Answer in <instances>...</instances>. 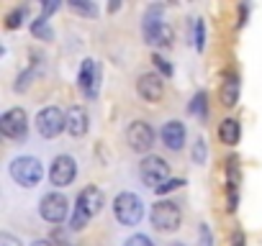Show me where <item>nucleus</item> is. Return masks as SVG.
<instances>
[{"mask_svg":"<svg viewBox=\"0 0 262 246\" xmlns=\"http://www.w3.org/2000/svg\"><path fill=\"white\" fill-rule=\"evenodd\" d=\"M103 205H105L103 190L95 187V185H88V187L77 195V205H75V213H72V218H70V231H82V228L90 223V218H95V215L103 210Z\"/></svg>","mask_w":262,"mask_h":246,"instance_id":"f257e3e1","label":"nucleus"},{"mask_svg":"<svg viewBox=\"0 0 262 246\" xmlns=\"http://www.w3.org/2000/svg\"><path fill=\"white\" fill-rule=\"evenodd\" d=\"M142 36L149 46H170L172 44V29L162 18V6H149L142 18Z\"/></svg>","mask_w":262,"mask_h":246,"instance_id":"f03ea898","label":"nucleus"},{"mask_svg":"<svg viewBox=\"0 0 262 246\" xmlns=\"http://www.w3.org/2000/svg\"><path fill=\"white\" fill-rule=\"evenodd\" d=\"M113 215L121 226L126 228H134L142 223L144 218V203L139 200V195L134 192H121L116 200H113Z\"/></svg>","mask_w":262,"mask_h":246,"instance_id":"7ed1b4c3","label":"nucleus"},{"mask_svg":"<svg viewBox=\"0 0 262 246\" xmlns=\"http://www.w3.org/2000/svg\"><path fill=\"white\" fill-rule=\"evenodd\" d=\"M8 175L21 187H36L44 177V167L36 157H16L8 167Z\"/></svg>","mask_w":262,"mask_h":246,"instance_id":"20e7f679","label":"nucleus"},{"mask_svg":"<svg viewBox=\"0 0 262 246\" xmlns=\"http://www.w3.org/2000/svg\"><path fill=\"white\" fill-rule=\"evenodd\" d=\"M149 220H152V226H155L157 231H162V233H172V231L180 228V223H183V213H180L178 203H172V200H157V203L152 205Z\"/></svg>","mask_w":262,"mask_h":246,"instance_id":"39448f33","label":"nucleus"},{"mask_svg":"<svg viewBox=\"0 0 262 246\" xmlns=\"http://www.w3.org/2000/svg\"><path fill=\"white\" fill-rule=\"evenodd\" d=\"M0 134L13 141H24L29 134V115L24 108H11L0 115Z\"/></svg>","mask_w":262,"mask_h":246,"instance_id":"423d86ee","label":"nucleus"},{"mask_svg":"<svg viewBox=\"0 0 262 246\" xmlns=\"http://www.w3.org/2000/svg\"><path fill=\"white\" fill-rule=\"evenodd\" d=\"M62 129H67V113H62L54 105L39 110V115H36V131H39V136L54 139V136L62 134Z\"/></svg>","mask_w":262,"mask_h":246,"instance_id":"0eeeda50","label":"nucleus"},{"mask_svg":"<svg viewBox=\"0 0 262 246\" xmlns=\"http://www.w3.org/2000/svg\"><path fill=\"white\" fill-rule=\"evenodd\" d=\"M126 144L131 152L144 154L155 146V129L147 120H131V126L126 129Z\"/></svg>","mask_w":262,"mask_h":246,"instance_id":"6e6552de","label":"nucleus"},{"mask_svg":"<svg viewBox=\"0 0 262 246\" xmlns=\"http://www.w3.org/2000/svg\"><path fill=\"white\" fill-rule=\"evenodd\" d=\"M139 177H142L144 185H152L157 190L160 185H165L170 180V164L162 157H155V154L144 157L142 164H139Z\"/></svg>","mask_w":262,"mask_h":246,"instance_id":"1a4fd4ad","label":"nucleus"},{"mask_svg":"<svg viewBox=\"0 0 262 246\" xmlns=\"http://www.w3.org/2000/svg\"><path fill=\"white\" fill-rule=\"evenodd\" d=\"M67 210H70V203L62 192H47L39 203V215L47 223H64Z\"/></svg>","mask_w":262,"mask_h":246,"instance_id":"9d476101","label":"nucleus"},{"mask_svg":"<svg viewBox=\"0 0 262 246\" xmlns=\"http://www.w3.org/2000/svg\"><path fill=\"white\" fill-rule=\"evenodd\" d=\"M77 87L82 90L85 97H90V100L98 97V90H100V67H98L95 59H82L80 72H77Z\"/></svg>","mask_w":262,"mask_h":246,"instance_id":"9b49d317","label":"nucleus"},{"mask_svg":"<svg viewBox=\"0 0 262 246\" xmlns=\"http://www.w3.org/2000/svg\"><path fill=\"white\" fill-rule=\"evenodd\" d=\"M75 175H77V162H75L70 154L54 157V162H52V167H49V180H52L54 187H67V185H72Z\"/></svg>","mask_w":262,"mask_h":246,"instance_id":"f8f14e48","label":"nucleus"},{"mask_svg":"<svg viewBox=\"0 0 262 246\" xmlns=\"http://www.w3.org/2000/svg\"><path fill=\"white\" fill-rule=\"evenodd\" d=\"M137 92H139V97L147 100V103H160L162 95H165V82H162L160 75L147 72V75H142V77L137 80Z\"/></svg>","mask_w":262,"mask_h":246,"instance_id":"ddd939ff","label":"nucleus"},{"mask_svg":"<svg viewBox=\"0 0 262 246\" xmlns=\"http://www.w3.org/2000/svg\"><path fill=\"white\" fill-rule=\"evenodd\" d=\"M162 144L170 149V152H180L183 146H185V136H188V131H185V123L183 120H167L165 126H162Z\"/></svg>","mask_w":262,"mask_h":246,"instance_id":"4468645a","label":"nucleus"},{"mask_svg":"<svg viewBox=\"0 0 262 246\" xmlns=\"http://www.w3.org/2000/svg\"><path fill=\"white\" fill-rule=\"evenodd\" d=\"M90 129V118H88V110L80 108V105H72L67 110V131L72 136H85Z\"/></svg>","mask_w":262,"mask_h":246,"instance_id":"2eb2a0df","label":"nucleus"},{"mask_svg":"<svg viewBox=\"0 0 262 246\" xmlns=\"http://www.w3.org/2000/svg\"><path fill=\"white\" fill-rule=\"evenodd\" d=\"M239 136H242V129H239V123L234 118H224L219 123V139H221V144L236 146L239 144Z\"/></svg>","mask_w":262,"mask_h":246,"instance_id":"dca6fc26","label":"nucleus"},{"mask_svg":"<svg viewBox=\"0 0 262 246\" xmlns=\"http://www.w3.org/2000/svg\"><path fill=\"white\" fill-rule=\"evenodd\" d=\"M221 103L224 108H234L239 103V77L236 75H229L221 85Z\"/></svg>","mask_w":262,"mask_h":246,"instance_id":"f3484780","label":"nucleus"},{"mask_svg":"<svg viewBox=\"0 0 262 246\" xmlns=\"http://www.w3.org/2000/svg\"><path fill=\"white\" fill-rule=\"evenodd\" d=\"M188 110H190L193 115H198L201 120H206V118H208V95H206V92H195L193 100L188 103Z\"/></svg>","mask_w":262,"mask_h":246,"instance_id":"a211bd4d","label":"nucleus"},{"mask_svg":"<svg viewBox=\"0 0 262 246\" xmlns=\"http://www.w3.org/2000/svg\"><path fill=\"white\" fill-rule=\"evenodd\" d=\"M67 8L72 13L82 16V18H98V6L95 3H88V0H82V3H80V0H70Z\"/></svg>","mask_w":262,"mask_h":246,"instance_id":"6ab92c4d","label":"nucleus"},{"mask_svg":"<svg viewBox=\"0 0 262 246\" xmlns=\"http://www.w3.org/2000/svg\"><path fill=\"white\" fill-rule=\"evenodd\" d=\"M31 34H34L36 39H41V41H52V39H54V31H52L47 16H39V18L31 23Z\"/></svg>","mask_w":262,"mask_h":246,"instance_id":"aec40b11","label":"nucleus"},{"mask_svg":"<svg viewBox=\"0 0 262 246\" xmlns=\"http://www.w3.org/2000/svg\"><path fill=\"white\" fill-rule=\"evenodd\" d=\"M26 16H29V8H26V6H18V8H13V11L6 16V29H8V31H16V29H21V26H24V21H26Z\"/></svg>","mask_w":262,"mask_h":246,"instance_id":"412c9836","label":"nucleus"},{"mask_svg":"<svg viewBox=\"0 0 262 246\" xmlns=\"http://www.w3.org/2000/svg\"><path fill=\"white\" fill-rule=\"evenodd\" d=\"M195 49L203 52L206 49V21L195 18Z\"/></svg>","mask_w":262,"mask_h":246,"instance_id":"4be33fe9","label":"nucleus"},{"mask_svg":"<svg viewBox=\"0 0 262 246\" xmlns=\"http://www.w3.org/2000/svg\"><path fill=\"white\" fill-rule=\"evenodd\" d=\"M206 159H208L206 141H203V139H198V141L193 144V162H195V164H206Z\"/></svg>","mask_w":262,"mask_h":246,"instance_id":"5701e85b","label":"nucleus"},{"mask_svg":"<svg viewBox=\"0 0 262 246\" xmlns=\"http://www.w3.org/2000/svg\"><path fill=\"white\" fill-rule=\"evenodd\" d=\"M198 246H213V233H211V226L208 223H201L198 226Z\"/></svg>","mask_w":262,"mask_h":246,"instance_id":"b1692460","label":"nucleus"},{"mask_svg":"<svg viewBox=\"0 0 262 246\" xmlns=\"http://www.w3.org/2000/svg\"><path fill=\"white\" fill-rule=\"evenodd\" d=\"M123 246H155V243H152L149 236H144V233H134V236H128V238L123 241Z\"/></svg>","mask_w":262,"mask_h":246,"instance_id":"393cba45","label":"nucleus"},{"mask_svg":"<svg viewBox=\"0 0 262 246\" xmlns=\"http://www.w3.org/2000/svg\"><path fill=\"white\" fill-rule=\"evenodd\" d=\"M152 62H155V67H157L160 72H165V77H172V64H170L162 54H155V57H152Z\"/></svg>","mask_w":262,"mask_h":246,"instance_id":"a878e982","label":"nucleus"},{"mask_svg":"<svg viewBox=\"0 0 262 246\" xmlns=\"http://www.w3.org/2000/svg\"><path fill=\"white\" fill-rule=\"evenodd\" d=\"M183 185H185V180H178V177H175V180H167L165 185L157 187V195H167V192H172V190H178V187H183Z\"/></svg>","mask_w":262,"mask_h":246,"instance_id":"bb28decb","label":"nucleus"},{"mask_svg":"<svg viewBox=\"0 0 262 246\" xmlns=\"http://www.w3.org/2000/svg\"><path fill=\"white\" fill-rule=\"evenodd\" d=\"M0 246H24V243H21V238H16L13 233L3 231V233H0Z\"/></svg>","mask_w":262,"mask_h":246,"instance_id":"cd10ccee","label":"nucleus"},{"mask_svg":"<svg viewBox=\"0 0 262 246\" xmlns=\"http://www.w3.org/2000/svg\"><path fill=\"white\" fill-rule=\"evenodd\" d=\"M54 238H57L62 246H75V241L67 236V231H59V228H57V231H54Z\"/></svg>","mask_w":262,"mask_h":246,"instance_id":"c85d7f7f","label":"nucleus"},{"mask_svg":"<svg viewBox=\"0 0 262 246\" xmlns=\"http://www.w3.org/2000/svg\"><path fill=\"white\" fill-rule=\"evenodd\" d=\"M247 16H249V8H247V6H239V21H236V26H239V29L247 23Z\"/></svg>","mask_w":262,"mask_h":246,"instance_id":"c756f323","label":"nucleus"},{"mask_svg":"<svg viewBox=\"0 0 262 246\" xmlns=\"http://www.w3.org/2000/svg\"><path fill=\"white\" fill-rule=\"evenodd\" d=\"M231 246H244V233H242V231H236V233H234V238H231Z\"/></svg>","mask_w":262,"mask_h":246,"instance_id":"7c9ffc66","label":"nucleus"},{"mask_svg":"<svg viewBox=\"0 0 262 246\" xmlns=\"http://www.w3.org/2000/svg\"><path fill=\"white\" fill-rule=\"evenodd\" d=\"M57 8H59V3H47V6H44V16H49V13H54Z\"/></svg>","mask_w":262,"mask_h":246,"instance_id":"2f4dec72","label":"nucleus"},{"mask_svg":"<svg viewBox=\"0 0 262 246\" xmlns=\"http://www.w3.org/2000/svg\"><path fill=\"white\" fill-rule=\"evenodd\" d=\"M31 246H52V243H49V241H44V238H39V241H34Z\"/></svg>","mask_w":262,"mask_h":246,"instance_id":"473e14b6","label":"nucleus"},{"mask_svg":"<svg viewBox=\"0 0 262 246\" xmlns=\"http://www.w3.org/2000/svg\"><path fill=\"white\" fill-rule=\"evenodd\" d=\"M118 8H121V3H111V6H108V11H111V13H116Z\"/></svg>","mask_w":262,"mask_h":246,"instance_id":"72a5a7b5","label":"nucleus"},{"mask_svg":"<svg viewBox=\"0 0 262 246\" xmlns=\"http://www.w3.org/2000/svg\"><path fill=\"white\" fill-rule=\"evenodd\" d=\"M170 246H185V243H180V241H175V243H170Z\"/></svg>","mask_w":262,"mask_h":246,"instance_id":"f704fd0d","label":"nucleus"}]
</instances>
